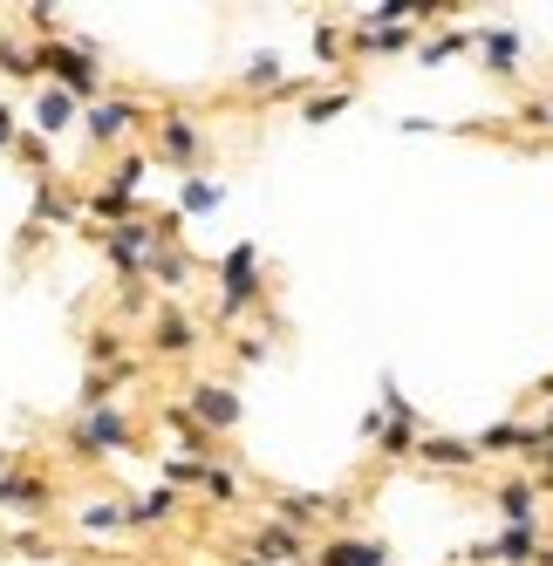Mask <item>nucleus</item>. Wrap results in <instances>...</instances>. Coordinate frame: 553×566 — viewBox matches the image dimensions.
Returning a JSON list of instances; mask_svg holds the SVG:
<instances>
[{
  "label": "nucleus",
  "mask_w": 553,
  "mask_h": 566,
  "mask_svg": "<svg viewBox=\"0 0 553 566\" xmlns=\"http://www.w3.org/2000/svg\"><path fill=\"white\" fill-rule=\"evenodd\" d=\"M124 443H131V423H124V410H109V402H96V410H83V423H75V451H83V458L124 451Z\"/></svg>",
  "instance_id": "5"
},
{
  "label": "nucleus",
  "mask_w": 553,
  "mask_h": 566,
  "mask_svg": "<svg viewBox=\"0 0 553 566\" xmlns=\"http://www.w3.org/2000/svg\"><path fill=\"white\" fill-rule=\"evenodd\" d=\"M28 28H34V34H49V42H55V28H62V14H55V8H28Z\"/></svg>",
  "instance_id": "26"
},
{
  "label": "nucleus",
  "mask_w": 553,
  "mask_h": 566,
  "mask_svg": "<svg viewBox=\"0 0 553 566\" xmlns=\"http://www.w3.org/2000/svg\"><path fill=\"white\" fill-rule=\"evenodd\" d=\"M342 109H348V90H322V96H307L301 124H328V116H342Z\"/></svg>",
  "instance_id": "23"
},
{
  "label": "nucleus",
  "mask_w": 553,
  "mask_h": 566,
  "mask_svg": "<svg viewBox=\"0 0 553 566\" xmlns=\"http://www.w3.org/2000/svg\"><path fill=\"white\" fill-rule=\"evenodd\" d=\"M137 185H144V150L116 157V171H109V185H103V191H116V198H137Z\"/></svg>",
  "instance_id": "19"
},
{
  "label": "nucleus",
  "mask_w": 553,
  "mask_h": 566,
  "mask_svg": "<svg viewBox=\"0 0 553 566\" xmlns=\"http://www.w3.org/2000/svg\"><path fill=\"white\" fill-rule=\"evenodd\" d=\"M150 348H157V355H191V348H199V328H191V314L165 307V314L150 321Z\"/></svg>",
  "instance_id": "16"
},
{
  "label": "nucleus",
  "mask_w": 553,
  "mask_h": 566,
  "mask_svg": "<svg viewBox=\"0 0 553 566\" xmlns=\"http://www.w3.org/2000/svg\"><path fill=\"white\" fill-rule=\"evenodd\" d=\"M540 566H553V546H540Z\"/></svg>",
  "instance_id": "30"
},
{
  "label": "nucleus",
  "mask_w": 553,
  "mask_h": 566,
  "mask_svg": "<svg viewBox=\"0 0 553 566\" xmlns=\"http://www.w3.org/2000/svg\"><path fill=\"white\" fill-rule=\"evenodd\" d=\"M75 109H83V103H75V96H62V90H42V103H34V130H69L75 124Z\"/></svg>",
  "instance_id": "18"
},
{
  "label": "nucleus",
  "mask_w": 553,
  "mask_h": 566,
  "mask_svg": "<svg viewBox=\"0 0 553 566\" xmlns=\"http://www.w3.org/2000/svg\"><path fill=\"white\" fill-rule=\"evenodd\" d=\"M253 559H267V566H307L314 553H307V533L267 518V525H253Z\"/></svg>",
  "instance_id": "6"
},
{
  "label": "nucleus",
  "mask_w": 553,
  "mask_h": 566,
  "mask_svg": "<svg viewBox=\"0 0 553 566\" xmlns=\"http://www.w3.org/2000/svg\"><path fill=\"white\" fill-rule=\"evenodd\" d=\"M199 484H206V492H212L219 505H232V499H240V478H232V471H219V464H206V478H199Z\"/></svg>",
  "instance_id": "24"
},
{
  "label": "nucleus",
  "mask_w": 553,
  "mask_h": 566,
  "mask_svg": "<svg viewBox=\"0 0 553 566\" xmlns=\"http://www.w3.org/2000/svg\"><path fill=\"white\" fill-rule=\"evenodd\" d=\"M540 546H546L540 525H505L486 553H492V566H540Z\"/></svg>",
  "instance_id": "14"
},
{
  "label": "nucleus",
  "mask_w": 553,
  "mask_h": 566,
  "mask_svg": "<svg viewBox=\"0 0 553 566\" xmlns=\"http://www.w3.org/2000/svg\"><path fill=\"white\" fill-rule=\"evenodd\" d=\"M219 198H226V191H219L212 178H185V191H178V212H212Z\"/></svg>",
  "instance_id": "21"
},
{
  "label": "nucleus",
  "mask_w": 553,
  "mask_h": 566,
  "mask_svg": "<svg viewBox=\"0 0 553 566\" xmlns=\"http://www.w3.org/2000/svg\"><path fill=\"white\" fill-rule=\"evenodd\" d=\"M34 75H55L62 96H75V103H96V96H103V69H96V55L75 49V42H42V49H34Z\"/></svg>",
  "instance_id": "1"
},
{
  "label": "nucleus",
  "mask_w": 553,
  "mask_h": 566,
  "mask_svg": "<svg viewBox=\"0 0 553 566\" xmlns=\"http://www.w3.org/2000/svg\"><path fill=\"white\" fill-rule=\"evenodd\" d=\"M157 150L171 157V165H199V150H206V137H199V124L191 116H157Z\"/></svg>",
  "instance_id": "12"
},
{
  "label": "nucleus",
  "mask_w": 553,
  "mask_h": 566,
  "mask_svg": "<svg viewBox=\"0 0 553 566\" xmlns=\"http://www.w3.org/2000/svg\"><path fill=\"white\" fill-rule=\"evenodd\" d=\"M83 525H90V533H109V525H124V505H90Z\"/></svg>",
  "instance_id": "25"
},
{
  "label": "nucleus",
  "mask_w": 553,
  "mask_h": 566,
  "mask_svg": "<svg viewBox=\"0 0 553 566\" xmlns=\"http://www.w3.org/2000/svg\"><path fill=\"white\" fill-rule=\"evenodd\" d=\"M144 124V103H90V116H83V130H90V144H124L131 130Z\"/></svg>",
  "instance_id": "9"
},
{
  "label": "nucleus",
  "mask_w": 553,
  "mask_h": 566,
  "mask_svg": "<svg viewBox=\"0 0 553 566\" xmlns=\"http://www.w3.org/2000/svg\"><path fill=\"white\" fill-rule=\"evenodd\" d=\"M471 443H479V458H512V451H533V423H520V417H505V423H492V430H479V437H471Z\"/></svg>",
  "instance_id": "15"
},
{
  "label": "nucleus",
  "mask_w": 553,
  "mask_h": 566,
  "mask_svg": "<svg viewBox=\"0 0 553 566\" xmlns=\"http://www.w3.org/2000/svg\"><path fill=\"white\" fill-rule=\"evenodd\" d=\"M417 464L424 471H479L486 458H479V443H471V437H417Z\"/></svg>",
  "instance_id": "8"
},
{
  "label": "nucleus",
  "mask_w": 553,
  "mask_h": 566,
  "mask_svg": "<svg viewBox=\"0 0 553 566\" xmlns=\"http://www.w3.org/2000/svg\"><path fill=\"white\" fill-rule=\"evenodd\" d=\"M247 301H260V247L253 239H240V247L226 253V266H219V314L226 321L247 314Z\"/></svg>",
  "instance_id": "2"
},
{
  "label": "nucleus",
  "mask_w": 553,
  "mask_h": 566,
  "mask_svg": "<svg viewBox=\"0 0 553 566\" xmlns=\"http://www.w3.org/2000/svg\"><path fill=\"white\" fill-rule=\"evenodd\" d=\"M479 55H486V75H520L526 34H520V28H486V34H479Z\"/></svg>",
  "instance_id": "13"
},
{
  "label": "nucleus",
  "mask_w": 553,
  "mask_h": 566,
  "mask_svg": "<svg viewBox=\"0 0 553 566\" xmlns=\"http://www.w3.org/2000/svg\"><path fill=\"white\" fill-rule=\"evenodd\" d=\"M116 348H124V342H116V335H96V348H90V361H116Z\"/></svg>",
  "instance_id": "27"
},
{
  "label": "nucleus",
  "mask_w": 553,
  "mask_h": 566,
  "mask_svg": "<svg viewBox=\"0 0 553 566\" xmlns=\"http://www.w3.org/2000/svg\"><path fill=\"white\" fill-rule=\"evenodd\" d=\"M540 130H546V137H553V96H546V103H540Z\"/></svg>",
  "instance_id": "29"
},
{
  "label": "nucleus",
  "mask_w": 553,
  "mask_h": 566,
  "mask_svg": "<svg viewBox=\"0 0 553 566\" xmlns=\"http://www.w3.org/2000/svg\"><path fill=\"white\" fill-rule=\"evenodd\" d=\"M171 512H178V499H171V492H150V499L124 505V525H157V518H171Z\"/></svg>",
  "instance_id": "20"
},
{
  "label": "nucleus",
  "mask_w": 553,
  "mask_h": 566,
  "mask_svg": "<svg viewBox=\"0 0 553 566\" xmlns=\"http://www.w3.org/2000/svg\"><path fill=\"white\" fill-rule=\"evenodd\" d=\"M185 417L199 423V437H232L240 430V396H232L226 382H199L185 396Z\"/></svg>",
  "instance_id": "3"
},
{
  "label": "nucleus",
  "mask_w": 553,
  "mask_h": 566,
  "mask_svg": "<svg viewBox=\"0 0 553 566\" xmlns=\"http://www.w3.org/2000/svg\"><path fill=\"white\" fill-rule=\"evenodd\" d=\"M240 566H267V559H253V553H247V559H240Z\"/></svg>",
  "instance_id": "31"
},
{
  "label": "nucleus",
  "mask_w": 553,
  "mask_h": 566,
  "mask_svg": "<svg viewBox=\"0 0 553 566\" xmlns=\"http://www.w3.org/2000/svg\"><path fill=\"white\" fill-rule=\"evenodd\" d=\"M103 253L116 260V266H124L131 280L150 266V253H157V226H144V219H124V226H109L103 232Z\"/></svg>",
  "instance_id": "4"
},
{
  "label": "nucleus",
  "mask_w": 553,
  "mask_h": 566,
  "mask_svg": "<svg viewBox=\"0 0 553 566\" xmlns=\"http://www.w3.org/2000/svg\"><path fill=\"white\" fill-rule=\"evenodd\" d=\"M465 49H479V34H471V28H445V34H430V42L417 49V62L438 69V62H451V55H465Z\"/></svg>",
  "instance_id": "17"
},
{
  "label": "nucleus",
  "mask_w": 553,
  "mask_h": 566,
  "mask_svg": "<svg viewBox=\"0 0 553 566\" xmlns=\"http://www.w3.org/2000/svg\"><path fill=\"white\" fill-rule=\"evenodd\" d=\"M14 137H21V124H14L8 109H0V144H14Z\"/></svg>",
  "instance_id": "28"
},
{
  "label": "nucleus",
  "mask_w": 553,
  "mask_h": 566,
  "mask_svg": "<svg viewBox=\"0 0 553 566\" xmlns=\"http://www.w3.org/2000/svg\"><path fill=\"white\" fill-rule=\"evenodd\" d=\"M240 83H247V90H260V96H273V90L288 83V75H281V62H273V55H253V69L240 75Z\"/></svg>",
  "instance_id": "22"
},
{
  "label": "nucleus",
  "mask_w": 553,
  "mask_h": 566,
  "mask_svg": "<svg viewBox=\"0 0 553 566\" xmlns=\"http://www.w3.org/2000/svg\"><path fill=\"white\" fill-rule=\"evenodd\" d=\"M273 518L294 525V533H307L314 518H342V505L322 499V492H273Z\"/></svg>",
  "instance_id": "11"
},
{
  "label": "nucleus",
  "mask_w": 553,
  "mask_h": 566,
  "mask_svg": "<svg viewBox=\"0 0 553 566\" xmlns=\"http://www.w3.org/2000/svg\"><path fill=\"white\" fill-rule=\"evenodd\" d=\"M307 566H389V546L383 539H363V533H335V539L314 546Z\"/></svg>",
  "instance_id": "7"
},
{
  "label": "nucleus",
  "mask_w": 553,
  "mask_h": 566,
  "mask_svg": "<svg viewBox=\"0 0 553 566\" xmlns=\"http://www.w3.org/2000/svg\"><path fill=\"white\" fill-rule=\"evenodd\" d=\"M492 505H499L505 525H540V484H533L526 471H512V478L492 484Z\"/></svg>",
  "instance_id": "10"
}]
</instances>
